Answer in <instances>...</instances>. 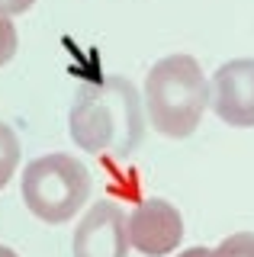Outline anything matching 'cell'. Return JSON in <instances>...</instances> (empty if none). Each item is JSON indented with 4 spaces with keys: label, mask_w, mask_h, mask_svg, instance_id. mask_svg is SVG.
Instances as JSON below:
<instances>
[{
    "label": "cell",
    "mask_w": 254,
    "mask_h": 257,
    "mask_svg": "<svg viewBox=\"0 0 254 257\" xmlns=\"http://www.w3.org/2000/svg\"><path fill=\"white\" fill-rule=\"evenodd\" d=\"M23 203L42 222L61 225L74 219L90 196V174L71 155H45L23 171Z\"/></svg>",
    "instance_id": "cell-3"
},
{
    "label": "cell",
    "mask_w": 254,
    "mask_h": 257,
    "mask_svg": "<svg viewBox=\"0 0 254 257\" xmlns=\"http://www.w3.org/2000/svg\"><path fill=\"white\" fill-rule=\"evenodd\" d=\"M0 257H20L17 251H10V247H4V244H0Z\"/></svg>",
    "instance_id": "cell-12"
},
{
    "label": "cell",
    "mask_w": 254,
    "mask_h": 257,
    "mask_svg": "<svg viewBox=\"0 0 254 257\" xmlns=\"http://www.w3.org/2000/svg\"><path fill=\"white\" fill-rule=\"evenodd\" d=\"M17 26L10 23V16H0V68H4L7 61H13V55H17Z\"/></svg>",
    "instance_id": "cell-9"
},
{
    "label": "cell",
    "mask_w": 254,
    "mask_h": 257,
    "mask_svg": "<svg viewBox=\"0 0 254 257\" xmlns=\"http://www.w3.org/2000/svg\"><path fill=\"white\" fill-rule=\"evenodd\" d=\"M180 257H216V254H212L209 247H190V251H184Z\"/></svg>",
    "instance_id": "cell-11"
},
{
    "label": "cell",
    "mask_w": 254,
    "mask_h": 257,
    "mask_svg": "<svg viewBox=\"0 0 254 257\" xmlns=\"http://www.w3.org/2000/svg\"><path fill=\"white\" fill-rule=\"evenodd\" d=\"M212 112L235 128L254 125V58H235L212 77Z\"/></svg>",
    "instance_id": "cell-6"
},
{
    "label": "cell",
    "mask_w": 254,
    "mask_h": 257,
    "mask_svg": "<svg viewBox=\"0 0 254 257\" xmlns=\"http://www.w3.org/2000/svg\"><path fill=\"white\" fill-rule=\"evenodd\" d=\"M212 254H216V257H254V235H251V231L228 235Z\"/></svg>",
    "instance_id": "cell-8"
},
{
    "label": "cell",
    "mask_w": 254,
    "mask_h": 257,
    "mask_svg": "<svg viewBox=\"0 0 254 257\" xmlns=\"http://www.w3.org/2000/svg\"><path fill=\"white\" fill-rule=\"evenodd\" d=\"M71 139L90 155L129 158L145 135L142 96L125 77H103L84 84L71 106Z\"/></svg>",
    "instance_id": "cell-1"
},
{
    "label": "cell",
    "mask_w": 254,
    "mask_h": 257,
    "mask_svg": "<svg viewBox=\"0 0 254 257\" xmlns=\"http://www.w3.org/2000/svg\"><path fill=\"white\" fill-rule=\"evenodd\" d=\"M125 254H129L125 209L116 199L93 203L74 231V257H125Z\"/></svg>",
    "instance_id": "cell-5"
},
{
    "label": "cell",
    "mask_w": 254,
    "mask_h": 257,
    "mask_svg": "<svg viewBox=\"0 0 254 257\" xmlns=\"http://www.w3.org/2000/svg\"><path fill=\"white\" fill-rule=\"evenodd\" d=\"M129 228V247L145 257H164L184 238V219L168 199H142L125 215Z\"/></svg>",
    "instance_id": "cell-4"
},
{
    "label": "cell",
    "mask_w": 254,
    "mask_h": 257,
    "mask_svg": "<svg viewBox=\"0 0 254 257\" xmlns=\"http://www.w3.org/2000/svg\"><path fill=\"white\" fill-rule=\"evenodd\" d=\"M145 112L164 139H187L196 132L206 106L209 84L193 55H168L145 77Z\"/></svg>",
    "instance_id": "cell-2"
},
{
    "label": "cell",
    "mask_w": 254,
    "mask_h": 257,
    "mask_svg": "<svg viewBox=\"0 0 254 257\" xmlns=\"http://www.w3.org/2000/svg\"><path fill=\"white\" fill-rule=\"evenodd\" d=\"M20 167V139L7 122H0V190L10 183Z\"/></svg>",
    "instance_id": "cell-7"
},
{
    "label": "cell",
    "mask_w": 254,
    "mask_h": 257,
    "mask_svg": "<svg viewBox=\"0 0 254 257\" xmlns=\"http://www.w3.org/2000/svg\"><path fill=\"white\" fill-rule=\"evenodd\" d=\"M36 0H0V16H20L33 7Z\"/></svg>",
    "instance_id": "cell-10"
}]
</instances>
